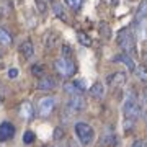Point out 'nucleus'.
Returning a JSON list of instances; mask_svg holds the SVG:
<instances>
[{
	"label": "nucleus",
	"instance_id": "nucleus-1",
	"mask_svg": "<svg viewBox=\"0 0 147 147\" xmlns=\"http://www.w3.org/2000/svg\"><path fill=\"white\" fill-rule=\"evenodd\" d=\"M118 44L126 54L136 53V39H134V34L131 33V30H127V28L118 33Z\"/></svg>",
	"mask_w": 147,
	"mask_h": 147
},
{
	"label": "nucleus",
	"instance_id": "nucleus-2",
	"mask_svg": "<svg viewBox=\"0 0 147 147\" xmlns=\"http://www.w3.org/2000/svg\"><path fill=\"white\" fill-rule=\"evenodd\" d=\"M54 69L57 70V74L61 75V77H65V79L72 77L74 74L77 72V65H75V62H74L70 57L57 59V61L54 62Z\"/></svg>",
	"mask_w": 147,
	"mask_h": 147
},
{
	"label": "nucleus",
	"instance_id": "nucleus-3",
	"mask_svg": "<svg viewBox=\"0 0 147 147\" xmlns=\"http://www.w3.org/2000/svg\"><path fill=\"white\" fill-rule=\"evenodd\" d=\"M74 129H75V134H77V137H79V141L82 146H90L93 142L95 131L90 124H87V123H77Z\"/></svg>",
	"mask_w": 147,
	"mask_h": 147
},
{
	"label": "nucleus",
	"instance_id": "nucleus-4",
	"mask_svg": "<svg viewBox=\"0 0 147 147\" xmlns=\"http://www.w3.org/2000/svg\"><path fill=\"white\" fill-rule=\"evenodd\" d=\"M56 108V98L54 96H42L38 101V115L41 118H47Z\"/></svg>",
	"mask_w": 147,
	"mask_h": 147
},
{
	"label": "nucleus",
	"instance_id": "nucleus-5",
	"mask_svg": "<svg viewBox=\"0 0 147 147\" xmlns=\"http://www.w3.org/2000/svg\"><path fill=\"white\" fill-rule=\"evenodd\" d=\"M123 111H124V116H126L127 119H137L139 116H141V106L137 105L134 100H127L123 106Z\"/></svg>",
	"mask_w": 147,
	"mask_h": 147
},
{
	"label": "nucleus",
	"instance_id": "nucleus-6",
	"mask_svg": "<svg viewBox=\"0 0 147 147\" xmlns=\"http://www.w3.org/2000/svg\"><path fill=\"white\" fill-rule=\"evenodd\" d=\"M15 126L8 123V121H3L2 124H0V142H7L10 141L11 137L15 136Z\"/></svg>",
	"mask_w": 147,
	"mask_h": 147
},
{
	"label": "nucleus",
	"instance_id": "nucleus-7",
	"mask_svg": "<svg viewBox=\"0 0 147 147\" xmlns=\"http://www.w3.org/2000/svg\"><path fill=\"white\" fill-rule=\"evenodd\" d=\"M67 106L70 108L72 111H82L85 108V100H84V96H80V95H72V98L69 100Z\"/></svg>",
	"mask_w": 147,
	"mask_h": 147
},
{
	"label": "nucleus",
	"instance_id": "nucleus-8",
	"mask_svg": "<svg viewBox=\"0 0 147 147\" xmlns=\"http://www.w3.org/2000/svg\"><path fill=\"white\" fill-rule=\"evenodd\" d=\"M56 80L53 79V77H49V75H42L41 79H39V82H38V88L42 90V92H47V90H53L54 87H56Z\"/></svg>",
	"mask_w": 147,
	"mask_h": 147
},
{
	"label": "nucleus",
	"instance_id": "nucleus-9",
	"mask_svg": "<svg viewBox=\"0 0 147 147\" xmlns=\"http://www.w3.org/2000/svg\"><path fill=\"white\" fill-rule=\"evenodd\" d=\"M108 84L111 85V87H121V85L126 82V74L124 72H115L111 74V75H108Z\"/></svg>",
	"mask_w": 147,
	"mask_h": 147
},
{
	"label": "nucleus",
	"instance_id": "nucleus-10",
	"mask_svg": "<svg viewBox=\"0 0 147 147\" xmlns=\"http://www.w3.org/2000/svg\"><path fill=\"white\" fill-rule=\"evenodd\" d=\"M113 61H115V62H123L129 70H134V69H136V62H134V59L131 57V54L123 53V54H119V56L113 57Z\"/></svg>",
	"mask_w": 147,
	"mask_h": 147
},
{
	"label": "nucleus",
	"instance_id": "nucleus-11",
	"mask_svg": "<svg viewBox=\"0 0 147 147\" xmlns=\"http://www.w3.org/2000/svg\"><path fill=\"white\" fill-rule=\"evenodd\" d=\"M20 116L23 119H33V116H34V110H33V105L30 101H23L20 105Z\"/></svg>",
	"mask_w": 147,
	"mask_h": 147
},
{
	"label": "nucleus",
	"instance_id": "nucleus-12",
	"mask_svg": "<svg viewBox=\"0 0 147 147\" xmlns=\"http://www.w3.org/2000/svg\"><path fill=\"white\" fill-rule=\"evenodd\" d=\"M20 53L23 54V57H26V59L33 57V54H34V47H33V42L30 41V39H26V41H23L20 44Z\"/></svg>",
	"mask_w": 147,
	"mask_h": 147
},
{
	"label": "nucleus",
	"instance_id": "nucleus-13",
	"mask_svg": "<svg viewBox=\"0 0 147 147\" xmlns=\"http://www.w3.org/2000/svg\"><path fill=\"white\" fill-rule=\"evenodd\" d=\"M90 95H92L93 98H96V100L103 98V95H105V87H103V84L96 82V84L92 85V87H90Z\"/></svg>",
	"mask_w": 147,
	"mask_h": 147
},
{
	"label": "nucleus",
	"instance_id": "nucleus-14",
	"mask_svg": "<svg viewBox=\"0 0 147 147\" xmlns=\"http://www.w3.org/2000/svg\"><path fill=\"white\" fill-rule=\"evenodd\" d=\"M13 38L3 26H0V46H10Z\"/></svg>",
	"mask_w": 147,
	"mask_h": 147
},
{
	"label": "nucleus",
	"instance_id": "nucleus-15",
	"mask_svg": "<svg viewBox=\"0 0 147 147\" xmlns=\"http://www.w3.org/2000/svg\"><path fill=\"white\" fill-rule=\"evenodd\" d=\"M64 92L69 93V95H80L82 93V90L77 87L75 82H65V84H64Z\"/></svg>",
	"mask_w": 147,
	"mask_h": 147
},
{
	"label": "nucleus",
	"instance_id": "nucleus-16",
	"mask_svg": "<svg viewBox=\"0 0 147 147\" xmlns=\"http://www.w3.org/2000/svg\"><path fill=\"white\" fill-rule=\"evenodd\" d=\"M136 18L137 20H146L147 18V0H141L136 11Z\"/></svg>",
	"mask_w": 147,
	"mask_h": 147
},
{
	"label": "nucleus",
	"instance_id": "nucleus-17",
	"mask_svg": "<svg viewBox=\"0 0 147 147\" xmlns=\"http://www.w3.org/2000/svg\"><path fill=\"white\" fill-rule=\"evenodd\" d=\"M134 72H136L137 79L141 80V82H146L147 84V65H139V67L134 69Z\"/></svg>",
	"mask_w": 147,
	"mask_h": 147
},
{
	"label": "nucleus",
	"instance_id": "nucleus-18",
	"mask_svg": "<svg viewBox=\"0 0 147 147\" xmlns=\"http://www.w3.org/2000/svg\"><path fill=\"white\" fill-rule=\"evenodd\" d=\"M34 141H36L34 132L33 131H25V134H23V144H25V146H30V144H33Z\"/></svg>",
	"mask_w": 147,
	"mask_h": 147
},
{
	"label": "nucleus",
	"instance_id": "nucleus-19",
	"mask_svg": "<svg viewBox=\"0 0 147 147\" xmlns=\"http://www.w3.org/2000/svg\"><path fill=\"white\" fill-rule=\"evenodd\" d=\"M31 74L34 75V77H38V79H41L42 75H44V65H41V64H34L31 67Z\"/></svg>",
	"mask_w": 147,
	"mask_h": 147
},
{
	"label": "nucleus",
	"instance_id": "nucleus-20",
	"mask_svg": "<svg viewBox=\"0 0 147 147\" xmlns=\"http://www.w3.org/2000/svg\"><path fill=\"white\" fill-rule=\"evenodd\" d=\"M77 36H79V41L82 42L84 46H92V39H90L88 34H85L84 31H79V34H77Z\"/></svg>",
	"mask_w": 147,
	"mask_h": 147
},
{
	"label": "nucleus",
	"instance_id": "nucleus-21",
	"mask_svg": "<svg viewBox=\"0 0 147 147\" xmlns=\"http://www.w3.org/2000/svg\"><path fill=\"white\" fill-rule=\"evenodd\" d=\"M100 34H101V36H103V38H106V39H108V38L111 36L110 26H108L106 23H101V25H100Z\"/></svg>",
	"mask_w": 147,
	"mask_h": 147
},
{
	"label": "nucleus",
	"instance_id": "nucleus-22",
	"mask_svg": "<svg viewBox=\"0 0 147 147\" xmlns=\"http://www.w3.org/2000/svg\"><path fill=\"white\" fill-rule=\"evenodd\" d=\"M53 11L56 13V16H59V18H62V20H65V15H64L62 5H59V3H54V5H53Z\"/></svg>",
	"mask_w": 147,
	"mask_h": 147
},
{
	"label": "nucleus",
	"instance_id": "nucleus-23",
	"mask_svg": "<svg viewBox=\"0 0 147 147\" xmlns=\"http://www.w3.org/2000/svg\"><path fill=\"white\" fill-rule=\"evenodd\" d=\"M65 5H69L72 10H79L80 5H82V0H64Z\"/></svg>",
	"mask_w": 147,
	"mask_h": 147
},
{
	"label": "nucleus",
	"instance_id": "nucleus-24",
	"mask_svg": "<svg viewBox=\"0 0 147 147\" xmlns=\"http://www.w3.org/2000/svg\"><path fill=\"white\" fill-rule=\"evenodd\" d=\"M64 136H65V131H64L62 127H56V129H54V134H53L54 141H61Z\"/></svg>",
	"mask_w": 147,
	"mask_h": 147
},
{
	"label": "nucleus",
	"instance_id": "nucleus-25",
	"mask_svg": "<svg viewBox=\"0 0 147 147\" xmlns=\"http://www.w3.org/2000/svg\"><path fill=\"white\" fill-rule=\"evenodd\" d=\"M70 54H72V49H70V46L64 44V46H62V57H70Z\"/></svg>",
	"mask_w": 147,
	"mask_h": 147
},
{
	"label": "nucleus",
	"instance_id": "nucleus-26",
	"mask_svg": "<svg viewBox=\"0 0 147 147\" xmlns=\"http://www.w3.org/2000/svg\"><path fill=\"white\" fill-rule=\"evenodd\" d=\"M36 2V7H38V10L41 11V13H46V3L42 2V0H34Z\"/></svg>",
	"mask_w": 147,
	"mask_h": 147
},
{
	"label": "nucleus",
	"instance_id": "nucleus-27",
	"mask_svg": "<svg viewBox=\"0 0 147 147\" xmlns=\"http://www.w3.org/2000/svg\"><path fill=\"white\" fill-rule=\"evenodd\" d=\"M18 69H10V70H8V77H10V79H16V77H18Z\"/></svg>",
	"mask_w": 147,
	"mask_h": 147
},
{
	"label": "nucleus",
	"instance_id": "nucleus-28",
	"mask_svg": "<svg viewBox=\"0 0 147 147\" xmlns=\"http://www.w3.org/2000/svg\"><path fill=\"white\" fill-rule=\"evenodd\" d=\"M131 147H146V142L142 141V139H137V141L132 142V146Z\"/></svg>",
	"mask_w": 147,
	"mask_h": 147
},
{
	"label": "nucleus",
	"instance_id": "nucleus-29",
	"mask_svg": "<svg viewBox=\"0 0 147 147\" xmlns=\"http://www.w3.org/2000/svg\"><path fill=\"white\" fill-rule=\"evenodd\" d=\"M142 96H144V101L147 103V88H144V93H142Z\"/></svg>",
	"mask_w": 147,
	"mask_h": 147
},
{
	"label": "nucleus",
	"instance_id": "nucleus-30",
	"mask_svg": "<svg viewBox=\"0 0 147 147\" xmlns=\"http://www.w3.org/2000/svg\"><path fill=\"white\" fill-rule=\"evenodd\" d=\"M146 121H147V113H146Z\"/></svg>",
	"mask_w": 147,
	"mask_h": 147
},
{
	"label": "nucleus",
	"instance_id": "nucleus-31",
	"mask_svg": "<svg viewBox=\"0 0 147 147\" xmlns=\"http://www.w3.org/2000/svg\"><path fill=\"white\" fill-rule=\"evenodd\" d=\"M42 147H49V146H42Z\"/></svg>",
	"mask_w": 147,
	"mask_h": 147
},
{
	"label": "nucleus",
	"instance_id": "nucleus-32",
	"mask_svg": "<svg viewBox=\"0 0 147 147\" xmlns=\"http://www.w3.org/2000/svg\"><path fill=\"white\" fill-rule=\"evenodd\" d=\"M0 103H2V100H0Z\"/></svg>",
	"mask_w": 147,
	"mask_h": 147
},
{
	"label": "nucleus",
	"instance_id": "nucleus-33",
	"mask_svg": "<svg viewBox=\"0 0 147 147\" xmlns=\"http://www.w3.org/2000/svg\"><path fill=\"white\" fill-rule=\"evenodd\" d=\"M146 147H147V146H146Z\"/></svg>",
	"mask_w": 147,
	"mask_h": 147
}]
</instances>
